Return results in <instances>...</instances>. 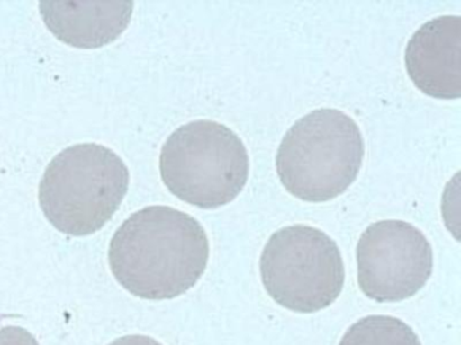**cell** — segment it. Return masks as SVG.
Returning a JSON list of instances; mask_svg holds the SVG:
<instances>
[{"label":"cell","mask_w":461,"mask_h":345,"mask_svg":"<svg viewBox=\"0 0 461 345\" xmlns=\"http://www.w3.org/2000/svg\"><path fill=\"white\" fill-rule=\"evenodd\" d=\"M209 237L193 216L169 207L133 213L115 232L109 261L118 282L145 299H172L190 290L209 263Z\"/></svg>","instance_id":"obj_1"},{"label":"cell","mask_w":461,"mask_h":345,"mask_svg":"<svg viewBox=\"0 0 461 345\" xmlns=\"http://www.w3.org/2000/svg\"><path fill=\"white\" fill-rule=\"evenodd\" d=\"M363 158L356 121L342 111L321 108L285 132L276 154L277 175L296 199L325 202L355 182Z\"/></svg>","instance_id":"obj_2"},{"label":"cell","mask_w":461,"mask_h":345,"mask_svg":"<svg viewBox=\"0 0 461 345\" xmlns=\"http://www.w3.org/2000/svg\"><path fill=\"white\" fill-rule=\"evenodd\" d=\"M129 170L104 146L75 145L52 159L40 182L42 212L71 236L95 234L114 216L129 189Z\"/></svg>","instance_id":"obj_3"},{"label":"cell","mask_w":461,"mask_h":345,"mask_svg":"<svg viewBox=\"0 0 461 345\" xmlns=\"http://www.w3.org/2000/svg\"><path fill=\"white\" fill-rule=\"evenodd\" d=\"M163 182L202 209L233 201L247 185L249 156L236 132L214 120H195L172 132L160 155Z\"/></svg>","instance_id":"obj_4"},{"label":"cell","mask_w":461,"mask_h":345,"mask_svg":"<svg viewBox=\"0 0 461 345\" xmlns=\"http://www.w3.org/2000/svg\"><path fill=\"white\" fill-rule=\"evenodd\" d=\"M260 274L269 296L296 313L330 306L345 282L339 245L325 232L303 224L285 226L269 237Z\"/></svg>","instance_id":"obj_5"},{"label":"cell","mask_w":461,"mask_h":345,"mask_svg":"<svg viewBox=\"0 0 461 345\" xmlns=\"http://www.w3.org/2000/svg\"><path fill=\"white\" fill-rule=\"evenodd\" d=\"M357 282L376 302L415 296L433 272V250L425 234L402 220L371 224L357 243Z\"/></svg>","instance_id":"obj_6"},{"label":"cell","mask_w":461,"mask_h":345,"mask_svg":"<svg viewBox=\"0 0 461 345\" xmlns=\"http://www.w3.org/2000/svg\"><path fill=\"white\" fill-rule=\"evenodd\" d=\"M461 18L437 16L407 43L404 64L420 91L434 99L461 97Z\"/></svg>","instance_id":"obj_7"},{"label":"cell","mask_w":461,"mask_h":345,"mask_svg":"<svg viewBox=\"0 0 461 345\" xmlns=\"http://www.w3.org/2000/svg\"><path fill=\"white\" fill-rule=\"evenodd\" d=\"M133 2H41L48 29L67 45L96 49L114 42L129 26Z\"/></svg>","instance_id":"obj_8"},{"label":"cell","mask_w":461,"mask_h":345,"mask_svg":"<svg viewBox=\"0 0 461 345\" xmlns=\"http://www.w3.org/2000/svg\"><path fill=\"white\" fill-rule=\"evenodd\" d=\"M339 345H422L415 332L391 315H368L353 323Z\"/></svg>","instance_id":"obj_9"},{"label":"cell","mask_w":461,"mask_h":345,"mask_svg":"<svg viewBox=\"0 0 461 345\" xmlns=\"http://www.w3.org/2000/svg\"><path fill=\"white\" fill-rule=\"evenodd\" d=\"M0 345H39V342L26 329L6 326L0 331Z\"/></svg>","instance_id":"obj_10"},{"label":"cell","mask_w":461,"mask_h":345,"mask_svg":"<svg viewBox=\"0 0 461 345\" xmlns=\"http://www.w3.org/2000/svg\"><path fill=\"white\" fill-rule=\"evenodd\" d=\"M110 345H163L160 342L156 341L152 337L140 336V334H134V336L121 337V339L115 340Z\"/></svg>","instance_id":"obj_11"}]
</instances>
